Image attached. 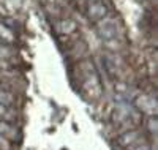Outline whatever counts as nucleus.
<instances>
[{"label": "nucleus", "instance_id": "2eb2a0df", "mask_svg": "<svg viewBox=\"0 0 158 150\" xmlns=\"http://www.w3.org/2000/svg\"><path fill=\"white\" fill-rule=\"evenodd\" d=\"M92 2H94V0H77V3H79V5H82L84 8H85L89 3H92Z\"/></svg>", "mask_w": 158, "mask_h": 150}, {"label": "nucleus", "instance_id": "6e6552de", "mask_svg": "<svg viewBox=\"0 0 158 150\" xmlns=\"http://www.w3.org/2000/svg\"><path fill=\"white\" fill-rule=\"evenodd\" d=\"M15 103H16V95L5 87H0V104L11 107Z\"/></svg>", "mask_w": 158, "mask_h": 150}, {"label": "nucleus", "instance_id": "1a4fd4ad", "mask_svg": "<svg viewBox=\"0 0 158 150\" xmlns=\"http://www.w3.org/2000/svg\"><path fill=\"white\" fill-rule=\"evenodd\" d=\"M15 49L10 44H3L0 43V63H8L13 57H15Z\"/></svg>", "mask_w": 158, "mask_h": 150}, {"label": "nucleus", "instance_id": "20e7f679", "mask_svg": "<svg viewBox=\"0 0 158 150\" xmlns=\"http://www.w3.org/2000/svg\"><path fill=\"white\" fill-rule=\"evenodd\" d=\"M142 138V133L139 130H128L125 133H122L120 136L117 138V144L120 145L122 148H127L130 147L131 144H135L136 141H139Z\"/></svg>", "mask_w": 158, "mask_h": 150}, {"label": "nucleus", "instance_id": "423d86ee", "mask_svg": "<svg viewBox=\"0 0 158 150\" xmlns=\"http://www.w3.org/2000/svg\"><path fill=\"white\" fill-rule=\"evenodd\" d=\"M0 134L6 138L10 142H15L19 139V130L16 125H13V122H2L0 120Z\"/></svg>", "mask_w": 158, "mask_h": 150}, {"label": "nucleus", "instance_id": "f03ea898", "mask_svg": "<svg viewBox=\"0 0 158 150\" xmlns=\"http://www.w3.org/2000/svg\"><path fill=\"white\" fill-rule=\"evenodd\" d=\"M109 15V6L104 0H94L85 6V16L90 22H98Z\"/></svg>", "mask_w": 158, "mask_h": 150}, {"label": "nucleus", "instance_id": "39448f33", "mask_svg": "<svg viewBox=\"0 0 158 150\" xmlns=\"http://www.w3.org/2000/svg\"><path fill=\"white\" fill-rule=\"evenodd\" d=\"M138 107L147 115H156V100L149 95H142L138 98Z\"/></svg>", "mask_w": 158, "mask_h": 150}, {"label": "nucleus", "instance_id": "9b49d317", "mask_svg": "<svg viewBox=\"0 0 158 150\" xmlns=\"http://www.w3.org/2000/svg\"><path fill=\"white\" fill-rule=\"evenodd\" d=\"M127 150H152V145H150V142H147L146 139L141 138L135 144H131L130 147H127Z\"/></svg>", "mask_w": 158, "mask_h": 150}, {"label": "nucleus", "instance_id": "0eeeda50", "mask_svg": "<svg viewBox=\"0 0 158 150\" xmlns=\"http://www.w3.org/2000/svg\"><path fill=\"white\" fill-rule=\"evenodd\" d=\"M16 40V33L13 27H8L5 22H0V41L3 44H11Z\"/></svg>", "mask_w": 158, "mask_h": 150}, {"label": "nucleus", "instance_id": "ddd939ff", "mask_svg": "<svg viewBox=\"0 0 158 150\" xmlns=\"http://www.w3.org/2000/svg\"><path fill=\"white\" fill-rule=\"evenodd\" d=\"M21 2H22V0H6L5 6H8V8L13 11V10H18V8L21 6Z\"/></svg>", "mask_w": 158, "mask_h": 150}, {"label": "nucleus", "instance_id": "7ed1b4c3", "mask_svg": "<svg viewBox=\"0 0 158 150\" xmlns=\"http://www.w3.org/2000/svg\"><path fill=\"white\" fill-rule=\"evenodd\" d=\"M76 30H77V25L73 19L65 18V19H59V21L54 22V32L60 36H70Z\"/></svg>", "mask_w": 158, "mask_h": 150}, {"label": "nucleus", "instance_id": "9d476101", "mask_svg": "<svg viewBox=\"0 0 158 150\" xmlns=\"http://www.w3.org/2000/svg\"><path fill=\"white\" fill-rule=\"evenodd\" d=\"M15 119H16V114L10 106L0 104V120L2 122H15Z\"/></svg>", "mask_w": 158, "mask_h": 150}, {"label": "nucleus", "instance_id": "f8f14e48", "mask_svg": "<svg viewBox=\"0 0 158 150\" xmlns=\"http://www.w3.org/2000/svg\"><path fill=\"white\" fill-rule=\"evenodd\" d=\"M147 128L150 133H156V115H149L147 119Z\"/></svg>", "mask_w": 158, "mask_h": 150}, {"label": "nucleus", "instance_id": "f257e3e1", "mask_svg": "<svg viewBox=\"0 0 158 150\" xmlns=\"http://www.w3.org/2000/svg\"><path fill=\"white\" fill-rule=\"evenodd\" d=\"M118 29H120V27H118L117 19L109 18V16L103 18L101 21L97 22V33H98V36H100L101 40H106V41L117 38Z\"/></svg>", "mask_w": 158, "mask_h": 150}, {"label": "nucleus", "instance_id": "4468645a", "mask_svg": "<svg viewBox=\"0 0 158 150\" xmlns=\"http://www.w3.org/2000/svg\"><path fill=\"white\" fill-rule=\"evenodd\" d=\"M0 150H11V142L0 134Z\"/></svg>", "mask_w": 158, "mask_h": 150}]
</instances>
